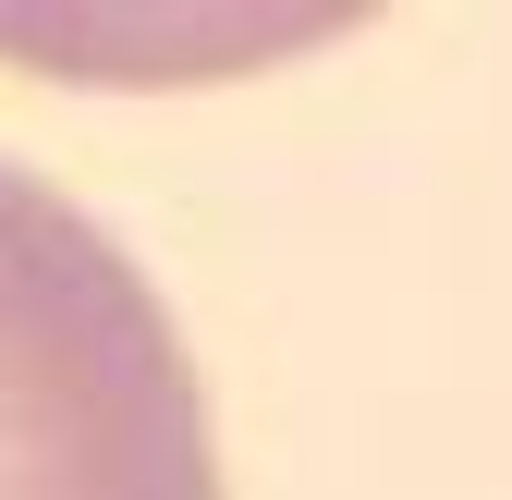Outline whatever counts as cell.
Segmentation results:
<instances>
[{
  "instance_id": "cell-1",
  "label": "cell",
  "mask_w": 512,
  "mask_h": 500,
  "mask_svg": "<svg viewBox=\"0 0 512 500\" xmlns=\"http://www.w3.org/2000/svg\"><path fill=\"white\" fill-rule=\"evenodd\" d=\"M0 500H220L208 391L147 269L0 159Z\"/></svg>"
}]
</instances>
